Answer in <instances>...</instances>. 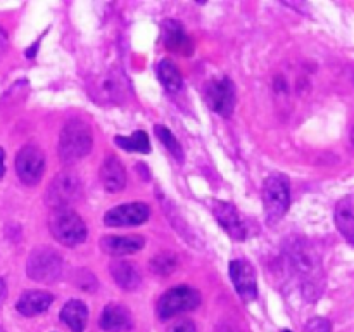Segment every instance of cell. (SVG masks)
<instances>
[{"label":"cell","mask_w":354,"mask_h":332,"mask_svg":"<svg viewBox=\"0 0 354 332\" xmlns=\"http://www.w3.org/2000/svg\"><path fill=\"white\" fill-rule=\"evenodd\" d=\"M3 293H6V284H3V280L0 279V299L3 297Z\"/></svg>","instance_id":"f1b7e54d"},{"label":"cell","mask_w":354,"mask_h":332,"mask_svg":"<svg viewBox=\"0 0 354 332\" xmlns=\"http://www.w3.org/2000/svg\"><path fill=\"white\" fill-rule=\"evenodd\" d=\"M6 45H7V35H6V31H3V28L0 26V52L6 48Z\"/></svg>","instance_id":"4316f807"},{"label":"cell","mask_w":354,"mask_h":332,"mask_svg":"<svg viewBox=\"0 0 354 332\" xmlns=\"http://www.w3.org/2000/svg\"><path fill=\"white\" fill-rule=\"evenodd\" d=\"M169 332H196V325L190 320H183L180 324H176L175 327L169 329Z\"/></svg>","instance_id":"484cf974"},{"label":"cell","mask_w":354,"mask_h":332,"mask_svg":"<svg viewBox=\"0 0 354 332\" xmlns=\"http://www.w3.org/2000/svg\"><path fill=\"white\" fill-rule=\"evenodd\" d=\"M151 214L147 204L144 203H128L113 208L104 214V223L109 227H130V225H140Z\"/></svg>","instance_id":"30bf717a"},{"label":"cell","mask_w":354,"mask_h":332,"mask_svg":"<svg viewBox=\"0 0 354 332\" xmlns=\"http://www.w3.org/2000/svg\"><path fill=\"white\" fill-rule=\"evenodd\" d=\"M93 137L88 124L82 120H71L64 124L59 137V156L66 165L80 161L92 151Z\"/></svg>","instance_id":"7a4b0ae2"},{"label":"cell","mask_w":354,"mask_h":332,"mask_svg":"<svg viewBox=\"0 0 354 332\" xmlns=\"http://www.w3.org/2000/svg\"><path fill=\"white\" fill-rule=\"evenodd\" d=\"M62 266H64V261L54 249L37 248L31 251L30 258H28L26 272L31 280L50 284L61 277Z\"/></svg>","instance_id":"5b68a950"},{"label":"cell","mask_w":354,"mask_h":332,"mask_svg":"<svg viewBox=\"0 0 354 332\" xmlns=\"http://www.w3.org/2000/svg\"><path fill=\"white\" fill-rule=\"evenodd\" d=\"M213 211L216 220L220 221V225L225 228V232L230 237H234L235 241H244L248 232H245L244 220L241 218V214H239L237 208L234 204L225 203V201H216L213 206Z\"/></svg>","instance_id":"7c38bea8"},{"label":"cell","mask_w":354,"mask_h":332,"mask_svg":"<svg viewBox=\"0 0 354 332\" xmlns=\"http://www.w3.org/2000/svg\"><path fill=\"white\" fill-rule=\"evenodd\" d=\"M54 301V296L45 290H26L21 294L16 303V310L24 317H35L48 310V306Z\"/></svg>","instance_id":"2e32d148"},{"label":"cell","mask_w":354,"mask_h":332,"mask_svg":"<svg viewBox=\"0 0 354 332\" xmlns=\"http://www.w3.org/2000/svg\"><path fill=\"white\" fill-rule=\"evenodd\" d=\"M206 102L220 116H232L235 107V86L228 76L211 80L206 86Z\"/></svg>","instance_id":"9c48e42d"},{"label":"cell","mask_w":354,"mask_h":332,"mask_svg":"<svg viewBox=\"0 0 354 332\" xmlns=\"http://www.w3.org/2000/svg\"><path fill=\"white\" fill-rule=\"evenodd\" d=\"M61 320L71 329L73 332H83L88 320V310L85 303L78 299H71L61 310Z\"/></svg>","instance_id":"d6986e66"},{"label":"cell","mask_w":354,"mask_h":332,"mask_svg":"<svg viewBox=\"0 0 354 332\" xmlns=\"http://www.w3.org/2000/svg\"><path fill=\"white\" fill-rule=\"evenodd\" d=\"M45 169V156L38 145L28 144L16 156V173L24 185H37Z\"/></svg>","instance_id":"ba28073f"},{"label":"cell","mask_w":354,"mask_h":332,"mask_svg":"<svg viewBox=\"0 0 354 332\" xmlns=\"http://www.w3.org/2000/svg\"><path fill=\"white\" fill-rule=\"evenodd\" d=\"M286 252L294 273L303 282L304 290L320 294L324 286V270L320 255L315 251L313 246L303 237H290L286 244Z\"/></svg>","instance_id":"6da1fadb"},{"label":"cell","mask_w":354,"mask_h":332,"mask_svg":"<svg viewBox=\"0 0 354 332\" xmlns=\"http://www.w3.org/2000/svg\"><path fill=\"white\" fill-rule=\"evenodd\" d=\"M114 140H116L118 147L124 149V151L144 152V154H147V152L151 151V144H149L147 133H145V131H142V130L133 131L130 137H121V135H118Z\"/></svg>","instance_id":"7402d4cb"},{"label":"cell","mask_w":354,"mask_h":332,"mask_svg":"<svg viewBox=\"0 0 354 332\" xmlns=\"http://www.w3.org/2000/svg\"><path fill=\"white\" fill-rule=\"evenodd\" d=\"M201 304L199 290L189 286H178L166 290L158 301V315L162 320L196 310Z\"/></svg>","instance_id":"52a82bcc"},{"label":"cell","mask_w":354,"mask_h":332,"mask_svg":"<svg viewBox=\"0 0 354 332\" xmlns=\"http://www.w3.org/2000/svg\"><path fill=\"white\" fill-rule=\"evenodd\" d=\"M100 327L106 332H130L133 329V318L130 310L123 304H107L100 315Z\"/></svg>","instance_id":"4fadbf2b"},{"label":"cell","mask_w":354,"mask_h":332,"mask_svg":"<svg viewBox=\"0 0 354 332\" xmlns=\"http://www.w3.org/2000/svg\"><path fill=\"white\" fill-rule=\"evenodd\" d=\"M48 228L55 241L64 246H78L86 239L85 221L71 208H59L52 211Z\"/></svg>","instance_id":"277c9868"},{"label":"cell","mask_w":354,"mask_h":332,"mask_svg":"<svg viewBox=\"0 0 354 332\" xmlns=\"http://www.w3.org/2000/svg\"><path fill=\"white\" fill-rule=\"evenodd\" d=\"M228 273L237 289L239 296L244 301H252L258 296V282L252 266L244 259H234L228 266Z\"/></svg>","instance_id":"8fae6325"},{"label":"cell","mask_w":354,"mask_h":332,"mask_svg":"<svg viewBox=\"0 0 354 332\" xmlns=\"http://www.w3.org/2000/svg\"><path fill=\"white\" fill-rule=\"evenodd\" d=\"M82 194L83 189L80 176L76 173L66 169V172H61L59 175H55L50 185L47 187L45 201H47L48 206H52L54 210H59V208H69L71 204H75L82 197Z\"/></svg>","instance_id":"8992f818"},{"label":"cell","mask_w":354,"mask_h":332,"mask_svg":"<svg viewBox=\"0 0 354 332\" xmlns=\"http://www.w3.org/2000/svg\"><path fill=\"white\" fill-rule=\"evenodd\" d=\"M144 248V237L140 235H106L100 239V249L107 255H131Z\"/></svg>","instance_id":"5bb4252c"},{"label":"cell","mask_w":354,"mask_h":332,"mask_svg":"<svg viewBox=\"0 0 354 332\" xmlns=\"http://www.w3.org/2000/svg\"><path fill=\"white\" fill-rule=\"evenodd\" d=\"M154 131H156V135H158L159 140L162 142V145H165V147L171 152L173 158H176L180 163H182L183 161V149H182V145H180V142L176 140L175 135H173L168 128L162 127V124H156Z\"/></svg>","instance_id":"603a6c76"},{"label":"cell","mask_w":354,"mask_h":332,"mask_svg":"<svg viewBox=\"0 0 354 332\" xmlns=\"http://www.w3.org/2000/svg\"><path fill=\"white\" fill-rule=\"evenodd\" d=\"M158 76L169 93H176L182 89V75H180L178 68L171 61H168V59H165V61L158 64Z\"/></svg>","instance_id":"44dd1931"},{"label":"cell","mask_w":354,"mask_h":332,"mask_svg":"<svg viewBox=\"0 0 354 332\" xmlns=\"http://www.w3.org/2000/svg\"><path fill=\"white\" fill-rule=\"evenodd\" d=\"M161 38L165 47L171 52H185L190 44L183 24L176 19H166L161 24Z\"/></svg>","instance_id":"e0dca14e"},{"label":"cell","mask_w":354,"mask_h":332,"mask_svg":"<svg viewBox=\"0 0 354 332\" xmlns=\"http://www.w3.org/2000/svg\"><path fill=\"white\" fill-rule=\"evenodd\" d=\"M111 275H113L114 282L120 287L127 290H133L140 286L142 275L138 272L137 266L130 261H123V259H116L111 263Z\"/></svg>","instance_id":"ac0fdd59"},{"label":"cell","mask_w":354,"mask_h":332,"mask_svg":"<svg viewBox=\"0 0 354 332\" xmlns=\"http://www.w3.org/2000/svg\"><path fill=\"white\" fill-rule=\"evenodd\" d=\"M175 268H176V259L175 256L169 255V252H162V255L156 256V258L152 259V270H154L156 273L165 275V273H169Z\"/></svg>","instance_id":"cb8c5ba5"},{"label":"cell","mask_w":354,"mask_h":332,"mask_svg":"<svg viewBox=\"0 0 354 332\" xmlns=\"http://www.w3.org/2000/svg\"><path fill=\"white\" fill-rule=\"evenodd\" d=\"M0 332H6V331H3V329H2V327H0Z\"/></svg>","instance_id":"f546056e"},{"label":"cell","mask_w":354,"mask_h":332,"mask_svg":"<svg viewBox=\"0 0 354 332\" xmlns=\"http://www.w3.org/2000/svg\"><path fill=\"white\" fill-rule=\"evenodd\" d=\"M290 204V183L283 173H272L263 183V206L268 225H275L286 216Z\"/></svg>","instance_id":"3957f363"},{"label":"cell","mask_w":354,"mask_h":332,"mask_svg":"<svg viewBox=\"0 0 354 332\" xmlns=\"http://www.w3.org/2000/svg\"><path fill=\"white\" fill-rule=\"evenodd\" d=\"M304 332H332L330 322L325 318H311L304 327Z\"/></svg>","instance_id":"d4e9b609"},{"label":"cell","mask_w":354,"mask_h":332,"mask_svg":"<svg viewBox=\"0 0 354 332\" xmlns=\"http://www.w3.org/2000/svg\"><path fill=\"white\" fill-rule=\"evenodd\" d=\"M283 332H290V331H283Z\"/></svg>","instance_id":"4dcf8cb0"},{"label":"cell","mask_w":354,"mask_h":332,"mask_svg":"<svg viewBox=\"0 0 354 332\" xmlns=\"http://www.w3.org/2000/svg\"><path fill=\"white\" fill-rule=\"evenodd\" d=\"M100 180L107 192H120L127 185V172L116 156H107L100 168Z\"/></svg>","instance_id":"9a60e30c"},{"label":"cell","mask_w":354,"mask_h":332,"mask_svg":"<svg viewBox=\"0 0 354 332\" xmlns=\"http://www.w3.org/2000/svg\"><path fill=\"white\" fill-rule=\"evenodd\" d=\"M354 201L353 196H346L335 206V223L341 234L348 239V242H353L354 237Z\"/></svg>","instance_id":"ffe728a7"},{"label":"cell","mask_w":354,"mask_h":332,"mask_svg":"<svg viewBox=\"0 0 354 332\" xmlns=\"http://www.w3.org/2000/svg\"><path fill=\"white\" fill-rule=\"evenodd\" d=\"M3 159H6V154H3V149L0 147V178H2L3 173H6V166H3Z\"/></svg>","instance_id":"83f0119b"}]
</instances>
